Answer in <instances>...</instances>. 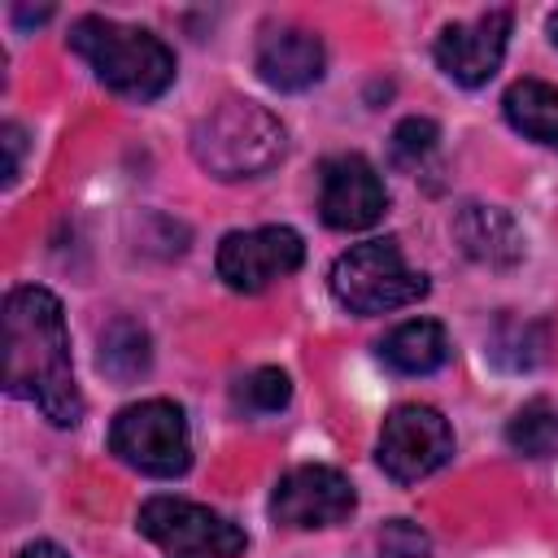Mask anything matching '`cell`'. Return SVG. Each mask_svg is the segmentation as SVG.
Wrapping results in <instances>:
<instances>
[{"label": "cell", "instance_id": "obj_1", "mask_svg": "<svg viewBox=\"0 0 558 558\" xmlns=\"http://www.w3.org/2000/svg\"><path fill=\"white\" fill-rule=\"evenodd\" d=\"M4 392L39 405L52 427H74L83 418L65 310L48 288L26 283L4 296Z\"/></svg>", "mask_w": 558, "mask_h": 558}, {"label": "cell", "instance_id": "obj_2", "mask_svg": "<svg viewBox=\"0 0 558 558\" xmlns=\"http://www.w3.org/2000/svg\"><path fill=\"white\" fill-rule=\"evenodd\" d=\"M70 52L87 61L100 87L126 100H157L174 83V52L144 26H122L113 17L87 13L70 26Z\"/></svg>", "mask_w": 558, "mask_h": 558}, {"label": "cell", "instance_id": "obj_3", "mask_svg": "<svg viewBox=\"0 0 558 558\" xmlns=\"http://www.w3.org/2000/svg\"><path fill=\"white\" fill-rule=\"evenodd\" d=\"M288 153V131L283 122L244 96L218 100L196 126H192V157L205 174L235 183V179H257L275 170Z\"/></svg>", "mask_w": 558, "mask_h": 558}, {"label": "cell", "instance_id": "obj_4", "mask_svg": "<svg viewBox=\"0 0 558 558\" xmlns=\"http://www.w3.org/2000/svg\"><path fill=\"white\" fill-rule=\"evenodd\" d=\"M327 288L340 310H349L357 318H375V314H392V310L423 301L427 275L405 262V253L392 235H379V240H362L349 253H340L331 262Z\"/></svg>", "mask_w": 558, "mask_h": 558}, {"label": "cell", "instance_id": "obj_5", "mask_svg": "<svg viewBox=\"0 0 558 558\" xmlns=\"http://www.w3.org/2000/svg\"><path fill=\"white\" fill-rule=\"evenodd\" d=\"M109 453L153 480L183 475L192 466V436L183 410L166 397H148L118 410L109 423Z\"/></svg>", "mask_w": 558, "mask_h": 558}, {"label": "cell", "instance_id": "obj_6", "mask_svg": "<svg viewBox=\"0 0 558 558\" xmlns=\"http://www.w3.org/2000/svg\"><path fill=\"white\" fill-rule=\"evenodd\" d=\"M135 527L174 558H240L248 549L244 527L187 497H148L135 514Z\"/></svg>", "mask_w": 558, "mask_h": 558}, {"label": "cell", "instance_id": "obj_7", "mask_svg": "<svg viewBox=\"0 0 558 558\" xmlns=\"http://www.w3.org/2000/svg\"><path fill=\"white\" fill-rule=\"evenodd\" d=\"M453 458V427L436 405H397L375 440V462L392 484H418Z\"/></svg>", "mask_w": 558, "mask_h": 558}, {"label": "cell", "instance_id": "obj_8", "mask_svg": "<svg viewBox=\"0 0 558 558\" xmlns=\"http://www.w3.org/2000/svg\"><path fill=\"white\" fill-rule=\"evenodd\" d=\"M353 510H357V493H353L349 475L336 466L305 462V466H292L288 475H279L270 488V519L279 527H296V532L336 527Z\"/></svg>", "mask_w": 558, "mask_h": 558}, {"label": "cell", "instance_id": "obj_9", "mask_svg": "<svg viewBox=\"0 0 558 558\" xmlns=\"http://www.w3.org/2000/svg\"><path fill=\"white\" fill-rule=\"evenodd\" d=\"M305 244L292 227H253L222 235L214 253V270L231 292H262L275 279L301 270Z\"/></svg>", "mask_w": 558, "mask_h": 558}, {"label": "cell", "instance_id": "obj_10", "mask_svg": "<svg viewBox=\"0 0 558 558\" xmlns=\"http://www.w3.org/2000/svg\"><path fill=\"white\" fill-rule=\"evenodd\" d=\"M388 187L362 153L327 157L318 170V218L331 231H366L384 218Z\"/></svg>", "mask_w": 558, "mask_h": 558}, {"label": "cell", "instance_id": "obj_11", "mask_svg": "<svg viewBox=\"0 0 558 558\" xmlns=\"http://www.w3.org/2000/svg\"><path fill=\"white\" fill-rule=\"evenodd\" d=\"M510 44V9H488L471 22H449L436 35V65L458 87H484L506 57Z\"/></svg>", "mask_w": 558, "mask_h": 558}, {"label": "cell", "instance_id": "obj_12", "mask_svg": "<svg viewBox=\"0 0 558 558\" xmlns=\"http://www.w3.org/2000/svg\"><path fill=\"white\" fill-rule=\"evenodd\" d=\"M253 65H257V78L275 92H305L323 78L327 48L305 26H275L257 39Z\"/></svg>", "mask_w": 558, "mask_h": 558}, {"label": "cell", "instance_id": "obj_13", "mask_svg": "<svg viewBox=\"0 0 558 558\" xmlns=\"http://www.w3.org/2000/svg\"><path fill=\"white\" fill-rule=\"evenodd\" d=\"M453 240L471 262H480L488 270H510L527 253V240H523V227L514 222V214L501 205H480V201H471L453 214Z\"/></svg>", "mask_w": 558, "mask_h": 558}, {"label": "cell", "instance_id": "obj_14", "mask_svg": "<svg viewBox=\"0 0 558 558\" xmlns=\"http://www.w3.org/2000/svg\"><path fill=\"white\" fill-rule=\"evenodd\" d=\"M375 349H379V362L397 375H432L449 362V336L436 318H410L392 327Z\"/></svg>", "mask_w": 558, "mask_h": 558}, {"label": "cell", "instance_id": "obj_15", "mask_svg": "<svg viewBox=\"0 0 558 558\" xmlns=\"http://www.w3.org/2000/svg\"><path fill=\"white\" fill-rule=\"evenodd\" d=\"M501 113L519 135H527L545 148H558V87H549L541 78H519L506 87Z\"/></svg>", "mask_w": 558, "mask_h": 558}, {"label": "cell", "instance_id": "obj_16", "mask_svg": "<svg viewBox=\"0 0 558 558\" xmlns=\"http://www.w3.org/2000/svg\"><path fill=\"white\" fill-rule=\"evenodd\" d=\"M96 366L113 379V384H131L153 366V340L135 318H113L100 327L96 340Z\"/></svg>", "mask_w": 558, "mask_h": 558}, {"label": "cell", "instance_id": "obj_17", "mask_svg": "<svg viewBox=\"0 0 558 558\" xmlns=\"http://www.w3.org/2000/svg\"><path fill=\"white\" fill-rule=\"evenodd\" d=\"M506 445L523 458H549L558 449V405L545 397L523 401L506 423Z\"/></svg>", "mask_w": 558, "mask_h": 558}, {"label": "cell", "instance_id": "obj_18", "mask_svg": "<svg viewBox=\"0 0 558 558\" xmlns=\"http://www.w3.org/2000/svg\"><path fill=\"white\" fill-rule=\"evenodd\" d=\"M292 401V379L279 366H257L235 384V405L244 414H279Z\"/></svg>", "mask_w": 558, "mask_h": 558}, {"label": "cell", "instance_id": "obj_19", "mask_svg": "<svg viewBox=\"0 0 558 558\" xmlns=\"http://www.w3.org/2000/svg\"><path fill=\"white\" fill-rule=\"evenodd\" d=\"M436 140H440V131H436L432 118H401V122L392 126L388 157H392V166H401V170H418V166L436 153Z\"/></svg>", "mask_w": 558, "mask_h": 558}, {"label": "cell", "instance_id": "obj_20", "mask_svg": "<svg viewBox=\"0 0 558 558\" xmlns=\"http://www.w3.org/2000/svg\"><path fill=\"white\" fill-rule=\"evenodd\" d=\"M532 336H545L536 323H514V318H501L497 323V331H493V357L501 362V366H532L536 357H541V349L545 344H532Z\"/></svg>", "mask_w": 558, "mask_h": 558}, {"label": "cell", "instance_id": "obj_21", "mask_svg": "<svg viewBox=\"0 0 558 558\" xmlns=\"http://www.w3.org/2000/svg\"><path fill=\"white\" fill-rule=\"evenodd\" d=\"M379 558H432V545L410 519H392L379 532Z\"/></svg>", "mask_w": 558, "mask_h": 558}, {"label": "cell", "instance_id": "obj_22", "mask_svg": "<svg viewBox=\"0 0 558 558\" xmlns=\"http://www.w3.org/2000/svg\"><path fill=\"white\" fill-rule=\"evenodd\" d=\"M4 148H9L4 183H13V179H17V170H22V126H17V122H4Z\"/></svg>", "mask_w": 558, "mask_h": 558}, {"label": "cell", "instance_id": "obj_23", "mask_svg": "<svg viewBox=\"0 0 558 558\" xmlns=\"http://www.w3.org/2000/svg\"><path fill=\"white\" fill-rule=\"evenodd\" d=\"M17 558H70V554L61 545H52V541H31V545L17 549Z\"/></svg>", "mask_w": 558, "mask_h": 558}, {"label": "cell", "instance_id": "obj_24", "mask_svg": "<svg viewBox=\"0 0 558 558\" xmlns=\"http://www.w3.org/2000/svg\"><path fill=\"white\" fill-rule=\"evenodd\" d=\"M48 17H52V9H13V22H17V26H31V22L39 26V22H48Z\"/></svg>", "mask_w": 558, "mask_h": 558}, {"label": "cell", "instance_id": "obj_25", "mask_svg": "<svg viewBox=\"0 0 558 558\" xmlns=\"http://www.w3.org/2000/svg\"><path fill=\"white\" fill-rule=\"evenodd\" d=\"M545 35H549V44H554V48H558V9H554V13H549V22H545Z\"/></svg>", "mask_w": 558, "mask_h": 558}]
</instances>
